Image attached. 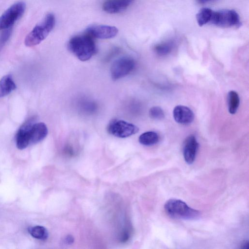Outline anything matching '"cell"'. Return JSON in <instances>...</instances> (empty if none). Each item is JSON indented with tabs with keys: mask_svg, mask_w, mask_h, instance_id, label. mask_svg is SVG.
<instances>
[{
	"mask_svg": "<svg viewBox=\"0 0 249 249\" xmlns=\"http://www.w3.org/2000/svg\"><path fill=\"white\" fill-rule=\"evenodd\" d=\"M68 46L69 50L82 61L90 59L97 51L93 37L86 32L71 38Z\"/></svg>",
	"mask_w": 249,
	"mask_h": 249,
	"instance_id": "6da1fadb",
	"label": "cell"
},
{
	"mask_svg": "<svg viewBox=\"0 0 249 249\" xmlns=\"http://www.w3.org/2000/svg\"><path fill=\"white\" fill-rule=\"evenodd\" d=\"M55 18L53 14L49 13L43 20L36 25L26 36L24 44L27 47H33L44 40L54 27Z\"/></svg>",
	"mask_w": 249,
	"mask_h": 249,
	"instance_id": "7a4b0ae2",
	"label": "cell"
},
{
	"mask_svg": "<svg viewBox=\"0 0 249 249\" xmlns=\"http://www.w3.org/2000/svg\"><path fill=\"white\" fill-rule=\"evenodd\" d=\"M166 213L170 217L184 220H196L200 216L198 211L190 207L184 201L178 199H170L164 204Z\"/></svg>",
	"mask_w": 249,
	"mask_h": 249,
	"instance_id": "3957f363",
	"label": "cell"
},
{
	"mask_svg": "<svg viewBox=\"0 0 249 249\" xmlns=\"http://www.w3.org/2000/svg\"><path fill=\"white\" fill-rule=\"evenodd\" d=\"M209 23L221 28L239 27L241 22L238 14L233 10L212 11Z\"/></svg>",
	"mask_w": 249,
	"mask_h": 249,
	"instance_id": "277c9868",
	"label": "cell"
},
{
	"mask_svg": "<svg viewBox=\"0 0 249 249\" xmlns=\"http://www.w3.org/2000/svg\"><path fill=\"white\" fill-rule=\"evenodd\" d=\"M26 4L18 1L9 7L0 16V31L9 29L24 14Z\"/></svg>",
	"mask_w": 249,
	"mask_h": 249,
	"instance_id": "5b68a950",
	"label": "cell"
},
{
	"mask_svg": "<svg viewBox=\"0 0 249 249\" xmlns=\"http://www.w3.org/2000/svg\"><path fill=\"white\" fill-rule=\"evenodd\" d=\"M136 66L135 60L130 57H123L115 60L110 68L112 78L116 80L131 72Z\"/></svg>",
	"mask_w": 249,
	"mask_h": 249,
	"instance_id": "8992f818",
	"label": "cell"
},
{
	"mask_svg": "<svg viewBox=\"0 0 249 249\" xmlns=\"http://www.w3.org/2000/svg\"><path fill=\"white\" fill-rule=\"evenodd\" d=\"M107 131L115 137L124 138L137 133L139 131V128L126 121L115 120L109 123Z\"/></svg>",
	"mask_w": 249,
	"mask_h": 249,
	"instance_id": "52a82bcc",
	"label": "cell"
},
{
	"mask_svg": "<svg viewBox=\"0 0 249 249\" xmlns=\"http://www.w3.org/2000/svg\"><path fill=\"white\" fill-rule=\"evenodd\" d=\"M86 32L93 38L109 39L115 37L118 33V30L115 26L99 25L89 27Z\"/></svg>",
	"mask_w": 249,
	"mask_h": 249,
	"instance_id": "ba28073f",
	"label": "cell"
},
{
	"mask_svg": "<svg viewBox=\"0 0 249 249\" xmlns=\"http://www.w3.org/2000/svg\"><path fill=\"white\" fill-rule=\"evenodd\" d=\"M199 144L195 136L190 135L184 141L183 154L185 161L192 164L195 160Z\"/></svg>",
	"mask_w": 249,
	"mask_h": 249,
	"instance_id": "9c48e42d",
	"label": "cell"
},
{
	"mask_svg": "<svg viewBox=\"0 0 249 249\" xmlns=\"http://www.w3.org/2000/svg\"><path fill=\"white\" fill-rule=\"evenodd\" d=\"M33 122L30 120L26 122L18 131L16 136V146L23 150L30 145V129Z\"/></svg>",
	"mask_w": 249,
	"mask_h": 249,
	"instance_id": "30bf717a",
	"label": "cell"
},
{
	"mask_svg": "<svg viewBox=\"0 0 249 249\" xmlns=\"http://www.w3.org/2000/svg\"><path fill=\"white\" fill-rule=\"evenodd\" d=\"M173 117L175 121L178 123L187 125L194 121V114L188 107L178 105L174 108Z\"/></svg>",
	"mask_w": 249,
	"mask_h": 249,
	"instance_id": "8fae6325",
	"label": "cell"
},
{
	"mask_svg": "<svg viewBox=\"0 0 249 249\" xmlns=\"http://www.w3.org/2000/svg\"><path fill=\"white\" fill-rule=\"evenodd\" d=\"M48 134V128L42 122L33 124L30 129V145L43 140Z\"/></svg>",
	"mask_w": 249,
	"mask_h": 249,
	"instance_id": "7c38bea8",
	"label": "cell"
},
{
	"mask_svg": "<svg viewBox=\"0 0 249 249\" xmlns=\"http://www.w3.org/2000/svg\"><path fill=\"white\" fill-rule=\"evenodd\" d=\"M133 0H106L103 5V9L109 14H116L126 9Z\"/></svg>",
	"mask_w": 249,
	"mask_h": 249,
	"instance_id": "4fadbf2b",
	"label": "cell"
},
{
	"mask_svg": "<svg viewBox=\"0 0 249 249\" xmlns=\"http://www.w3.org/2000/svg\"><path fill=\"white\" fill-rule=\"evenodd\" d=\"M16 88V86L11 75L3 76L0 80V98L10 94Z\"/></svg>",
	"mask_w": 249,
	"mask_h": 249,
	"instance_id": "5bb4252c",
	"label": "cell"
},
{
	"mask_svg": "<svg viewBox=\"0 0 249 249\" xmlns=\"http://www.w3.org/2000/svg\"><path fill=\"white\" fill-rule=\"evenodd\" d=\"M159 141V135L154 131L145 132L142 134L139 138L140 143L146 146L155 144Z\"/></svg>",
	"mask_w": 249,
	"mask_h": 249,
	"instance_id": "9a60e30c",
	"label": "cell"
},
{
	"mask_svg": "<svg viewBox=\"0 0 249 249\" xmlns=\"http://www.w3.org/2000/svg\"><path fill=\"white\" fill-rule=\"evenodd\" d=\"M228 106L229 112L231 114H235L239 107L240 99L238 93L231 90L228 94Z\"/></svg>",
	"mask_w": 249,
	"mask_h": 249,
	"instance_id": "2e32d148",
	"label": "cell"
},
{
	"mask_svg": "<svg viewBox=\"0 0 249 249\" xmlns=\"http://www.w3.org/2000/svg\"><path fill=\"white\" fill-rule=\"evenodd\" d=\"M28 232L30 234L35 238L45 240L49 236L47 230L41 226H35L28 229Z\"/></svg>",
	"mask_w": 249,
	"mask_h": 249,
	"instance_id": "e0dca14e",
	"label": "cell"
},
{
	"mask_svg": "<svg viewBox=\"0 0 249 249\" xmlns=\"http://www.w3.org/2000/svg\"><path fill=\"white\" fill-rule=\"evenodd\" d=\"M213 10L208 8L200 9L196 16V21L199 26H202L210 22Z\"/></svg>",
	"mask_w": 249,
	"mask_h": 249,
	"instance_id": "ac0fdd59",
	"label": "cell"
},
{
	"mask_svg": "<svg viewBox=\"0 0 249 249\" xmlns=\"http://www.w3.org/2000/svg\"><path fill=\"white\" fill-rule=\"evenodd\" d=\"M174 47V42L168 41L156 45L154 47V51L160 55H165L171 52Z\"/></svg>",
	"mask_w": 249,
	"mask_h": 249,
	"instance_id": "d6986e66",
	"label": "cell"
},
{
	"mask_svg": "<svg viewBox=\"0 0 249 249\" xmlns=\"http://www.w3.org/2000/svg\"><path fill=\"white\" fill-rule=\"evenodd\" d=\"M150 117L154 120H160L164 118L163 110L159 107H152L149 111Z\"/></svg>",
	"mask_w": 249,
	"mask_h": 249,
	"instance_id": "ffe728a7",
	"label": "cell"
},
{
	"mask_svg": "<svg viewBox=\"0 0 249 249\" xmlns=\"http://www.w3.org/2000/svg\"><path fill=\"white\" fill-rule=\"evenodd\" d=\"M11 34V30L9 29L5 30V31L1 35L0 37V44H4L8 39Z\"/></svg>",
	"mask_w": 249,
	"mask_h": 249,
	"instance_id": "44dd1931",
	"label": "cell"
},
{
	"mask_svg": "<svg viewBox=\"0 0 249 249\" xmlns=\"http://www.w3.org/2000/svg\"><path fill=\"white\" fill-rule=\"evenodd\" d=\"M249 247V243L248 241H244L241 246V248L243 249H247Z\"/></svg>",
	"mask_w": 249,
	"mask_h": 249,
	"instance_id": "7402d4cb",
	"label": "cell"
},
{
	"mask_svg": "<svg viewBox=\"0 0 249 249\" xmlns=\"http://www.w3.org/2000/svg\"><path fill=\"white\" fill-rule=\"evenodd\" d=\"M73 241H74L73 238L72 237V236H71V235H68L66 238V242L68 244L72 243L73 242Z\"/></svg>",
	"mask_w": 249,
	"mask_h": 249,
	"instance_id": "603a6c76",
	"label": "cell"
},
{
	"mask_svg": "<svg viewBox=\"0 0 249 249\" xmlns=\"http://www.w3.org/2000/svg\"><path fill=\"white\" fill-rule=\"evenodd\" d=\"M197 2L200 4H204L209 2L213 1L215 0H196Z\"/></svg>",
	"mask_w": 249,
	"mask_h": 249,
	"instance_id": "cb8c5ba5",
	"label": "cell"
}]
</instances>
